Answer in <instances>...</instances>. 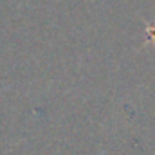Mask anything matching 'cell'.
Listing matches in <instances>:
<instances>
[{"instance_id":"cell-1","label":"cell","mask_w":155,"mask_h":155,"mask_svg":"<svg viewBox=\"0 0 155 155\" xmlns=\"http://www.w3.org/2000/svg\"><path fill=\"white\" fill-rule=\"evenodd\" d=\"M146 35H148V43L155 45V24L146 27Z\"/></svg>"}]
</instances>
